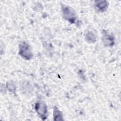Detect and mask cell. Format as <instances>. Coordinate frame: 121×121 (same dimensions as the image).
<instances>
[{"instance_id": "cell-1", "label": "cell", "mask_w": 121, "mask_h": 121, "mask_svg": "<svg viewBox=\"0 0 121 121\" xmlns=\"http://www.w3.org/2000/svg\"><path fill=\"white\" fill-rule=\"evenodd\" d=\"M18 53L21 57L26 60L31 59L33 56L31 46L25 42H23L19 44Z\"/></svg>"}, {"instance_id": "cell-2", "label": "cell", "mask_w": 121, "mask_h": 121, "mask_svg": "<svg viewBox=\"0 0 121 121\" xmlns=\"http://www.w3.org/2000/svg\"><path fill=\"white\" fill-rule=\"evenodd\" d=\"M63 17L70 23H75L76 21L77 16L75 10L71 7L65 6L62 7Z\"/></svg>"}, {"instance_id": "cell-3", "label": "cell", "mask_w": 121, "mask_h": 121, "mask_svg": "<svg viewBox=\"0 0 121 121\" xmlns=\"http://www.w3.org/2000/svg\"><path fill=\"white\" fill-rule=\"evenodd\" d=\"M35 110L37 114L43 120H45L47 117L48 110L46 104L42 101L37 102L35 104Z\"/></svg>"}, {"instance_id": "cell-4", "label": "cell", "mask_w": 121, "mask_h": 121, "mask_svg": "<svg viewBox=\"0 0 121 121\" xmlns=\"http://www.w3.org/2000/svg\"><path fill=\"white\" fill-rule=\"evenodd\" d=\"M108 4L106 1H97L95 2V8L97 11L104 12L108 7Z\"/></svg>"}, {"instance_id": "cell-5", "label": "cell", "mask_w": 121, "mask_h": 121, "mask_svg": "<svg viewBox=\"0 0 121 121\" xmlns=\"http://www.w3.org/2000/svg\"><path fill=\"white\" fill-rule=\"evenodd\" d=\"M103 41L104 44L107 46H112L114 44V37L109 35H105L103 37Z\"/></svg>"}, {"instance_id": "cell-6", "label": "cell", "mask_w": 121, "mask_h": 121, "mask_svg": "<svg viewBox=\"0 0 121 121\" xmlns=\"http://www.w3.org/2000/svg\"><path fill=\"white\" fill-rule=\"evenodd\" d=\"M85 39L89 43H94L96 41V35L93 31L88 30L85 34Z\"/></svg>"}, {"instance_id": "cell-7", "label": "cell", "mask_w": 121, "mask_h": 121, "mask_svg": "<svg viewBox=\"0 0 121 121\" xmlns=\"http://www.w3.org/2000/svg\"><path fill=\"white\" fill-rule=\"evenodd\" d=\"M53 116L54 120L55 121H61L63 120L62 114L61 112L56 107L54 108Z\"/></svg>"}]
</instances>
